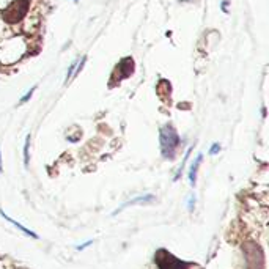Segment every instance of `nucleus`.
<instances>
[{
    "mask_svg": "<svg viewBox=\"0 0 269 269\" xmlns=\"http://www.w3.org/2000/svg\"><path fill=\"white\" fill-rule=\"evenodd\" d=\"M161 149H162V154L164 157H167V159H173L175 157V151L179 145V137L177 131L172 128L170 124L164 126L161 129Z\"/></svg>",
    "mask_w": 269,
    "mask_h": 269,
    "instance_id": "1",
    "label": "nucleus"
},
{
    "mask_svg": "<svg viewBox=\"0 0 269 269\" xmlns=\"http://www.w3.org/2000/svg\"><path fill=\"white\" fill-rule=\"evenodd\" d=\"M154 262L156 265L159 266V269H189L191 265H187L181 260L175 258L172 254H169L167 250H157L156 255H154Z\"/></svg>",
    "mask_w": 269,
    "mask_h": 269,
    "instance_id": "2",
    "label": "nucleus"
},
{
    "mask_svg": "<svg viewBox=\"0 0 269 269\" xmlns=\"http://www.w3.org/2000/svg\"><path fill=\"white\" fill-rule=\"evenodd\" d=\"M244 250H246L249 269H262L263 268V254L258 246H255V244H247V246L244 247Z\"/></svg>",
    "mask_w": 269,
    "mask_h": 269,
    "instance_id": "3",
    "label": "nucleus"
},
{
    "mask_svg": "<svg viewBox=\"0 0 269 269\" xmlns=\"http://www.w3.org/2000/svg\"><path fill=\"white\" fill-rule=\"evenodd\" d=\"M202 154H199L197 156V159H195V164L191 167V172H189V179H191V183L192 184H195V177H197V169H199V165H200V162H202Z\"/></svg>",
    "mask_w": 269,
    "mask_h": 269,
    "instance_id": "4",
    "label": "nucleus"
},
{
    "mask_svg": "<svg viewBox=\"0 0 269 269\" xmlns=\"http://www.w3.org/2000/svg\"><path fill=\"white\" fill-rule=\"evenodd\" d=\"M29 144H30V136H27L26 145H24V162H26V165L29 164Z\"/></svg>",
    "mask_w": 269,
    "mask_h": 269,
    "instance_id": "5",
    "label": "nucleus"
},
{
    "mask_svg": "<svg viewBox=\"0 0 269 269\" xmlns=\"http://www.w3.org/2000/svg\"><path fill=\"white\" fill-rule=\"evenodd\" d=\"M77 63H79V61H74V63H71V66H69L68 73H66V82L69 81L71 77L74 76V71H76V66H77Z\"/></svg>",
    "mask_w": 269,
    "mask_h": 269,
    "instance_id": "6",
    "label": "nucleus"
},
{
    "mask_svg": "<svg viewBox=\"0 0 269 269\" xmlns=\"http://www.w3.org/2000/svg\"><path fill=\"white\" fill-rule=\"evenodd\" d=\"M35 89H36V87H33V89H30V91H27L26 94H24V96L21 98V104H24V102H27V101H29V99L31 98V94H33Z\"/></svg>",
    "mask_w": 269,
    "mask_h": 269,
    "instance_id": "7",
    "label": "nucleus"
},
{
    "mask_svg": "<svg viewBox=\"0 0 269 269\" xmlns=\"http://www.w3.org/2000/svg\"><path fill=\"white\" fill-rule=\"evenodd\" d=\"M219 149H220V145L219 144H214V145H212V148H211V154H216L217 151H219Z\"/></svg>",
    "mask_w": 269,
    "mask_h": 269,
    "instance_id": "8",
    "label": "nucleus"
},
{
    "mask_svg": "<svg viewBox=\"0 0 269 269\" xmlns=\"http://www.w3.org/2000/svg\"><path fill=\"white\" fill-rule=\"evenodd\" d=\"M187 156H189V151H187V154H186V157H184V162H186V159H187ZM183 167H184V164H181V169H179V172L183 170Z\"/></svg>",
    "mask_w": 269,
    "mask_h": 269,
    "instance_id": "9",
    "label": "nucleus"
},
{
    "mask_svg": "<svg viewBox=\"0 0 269 269\" xmlns=\"http://www.w3.org/2000/svg\"><path fill=\"white\" fill-rule=\"evenodd\" d=\"M0 170H2V157H0Z\"/></svg>",
    "mask_w": 269,
    "mask_h": 269,
    "instance_id": "10",
    "label": "nucleus"
}]
</instances>
